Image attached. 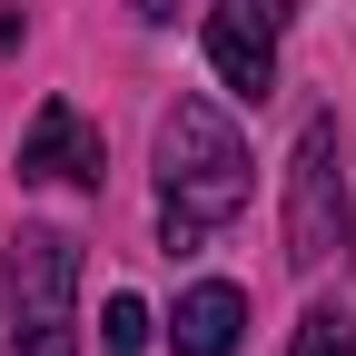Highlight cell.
Here are the masks:
<instances>
[{
    "instance_id": "cell-1",
    "label": "cell",
    "mask_w": 356,
    "mask_h": 356,
    "mask_svg": "<svg viewBox=\"0 0 356 356\" xmlns=\"http://www.w3.org/2000/svg\"><path fill=\"white\" fill-rule=\"evenodd\" d=\"M238 208H248V139L218 119V99L178 89L159 119V238H168V257H188Z\"/></svg>"
},
{
    "instance_id": "cell-2",
    "label": "cell",
    "mask_w": 356,
    "mask_h": 356,
    "mask_svg": "<svg viewBox=\"0 0 356 356\" xmlns=\"http://www.w3.org/2000/svg\"><path fill=\"white\" fill-rule=\"evenodd\" d=\"M79 238L70 228H20L0 257V356H79Z\"/></svg>"
},
{
    "instance_id": "cell-3",
    "label": "cell",
    "mask_w": 356,
    "mask_h": 356,
    "mask_svg": "<svg viewBox=\"0 0 356 356\" xmlns=\"http://www.w3.org/2000/svg\"><path fill=\"white\" fill-rule=\"evenodd\" d=\"M346 238H356V218H346V178H337V119H307L297 168H287V257L327 267V257H346Z\"/></svg>"
},
{
    "instance_id": "cell-4",
    "label": "cell",
    "mask_w": 356,
    "mask_h": 356,
    "mask_svg": "<svg viewBox=\"0 0 356 356\" xmlns=\"http://www.w3.org/2000/svg\"><path fill=\"white\" fill-rule=\"evenodd\" d=\"M277 30H287V0H218L208 10V60L238 99L277 89Z\"/></svg>"
},
{
    "instance_id": "cell-5",
    "label": "cell",
    "mask_w": 356,
    "mask_h": 356,
    "mask_svg": "<svg viewBox=\"0 0 356 356\" xmlns=\"http://www.w3.org/2000/svg\"><path fill=\"white\" fill-rule=\"evenodd\" d=\"M10 168H20V188H60V178L89 188V178H99V129H89L70 99H50V109L20 129V159Z\"/></svg>"
},
{
    "instance_id": "cell-6",
    "label": "cell",
    "mask_w": 356,
    "mask_h": 356,
    "mask_svg": "<svg viewBox=\"0 0 356 356\" xmlns=\"http://www.w3.org/2000/svg\"><path fill=\"white\" fill-rule=\"evenodd\" d=\"M238 327H248V297H238L228 277H198L188 297H178L168 346H178V356H238Z\"/></svg>"
},
{
    "instance_id": "cell-7",
    "label": "cell",
    "mask_w": 356,
    "mask_h": 356,
    "mask_svg": "<svg viewBox=\"0 0 356 356\" xmlns=\"http://www.w3.org/2000/svg\"><path fill=\"white\" fill-rule=\"evenodd\" d=\"M99 356H149V307L139 297H109L99 307Z\"/></svg>"
},
{
    "instance_id": "cell-8",
    "label": "cell",
    "mask_w": 356,
    "mask_h": 356,
    "mask_svg": "<svg viewBox=\"0 0 356 356\" xmlns=\"http://www.w3.org/2000/svg\"><path fill=\"white\" fill-rule=\"evenodd\" d=\"M287 356H356V317H337V307H307Z\"/></svg>"
},
{
    "instance_id": "cell-9",
    "label": "cell",
    "mask_w": 356,
    "mask_h": 356,
    "mask_svg": "<svg viewBox=\"0 0 356 356\" xmlns=\"http://www.w3.org/2000/svg\"><path fill=\"white\" fill-rule=\"evenodd\" d=\"M139 20H149V30H168V20H178V0H139Z\"/></svg>"
}]
</instances>
